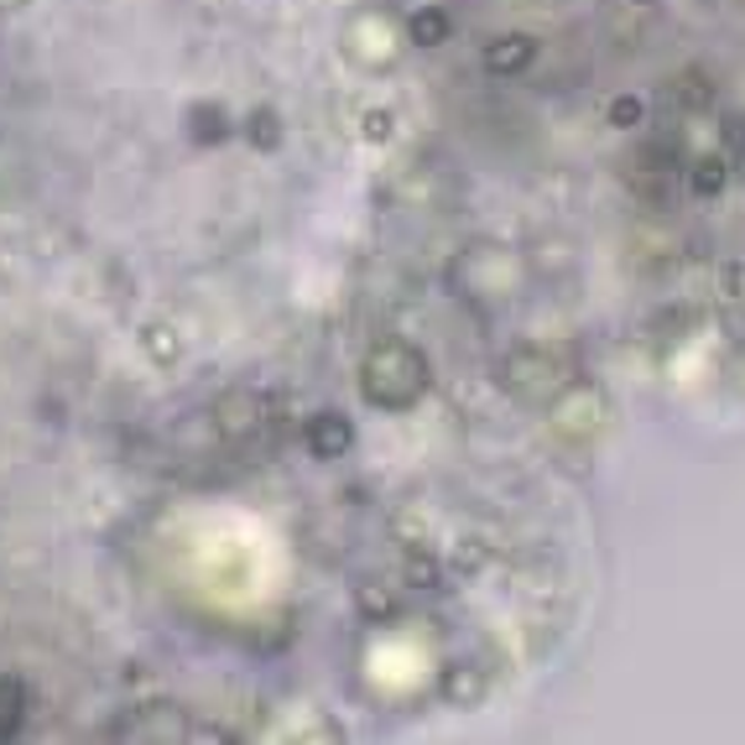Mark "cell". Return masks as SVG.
I'll list each match as a JSON object with an SVG mask.
<instances>
[{
  "label": "cell",
  "instance_id": "1",
  "mask_svg": "<svg viewBox=\"0 0 745 745\" xmlns=\"http://www.w3.org/2000/svg\"><path fill=\"white\" fill-rule=\"evenodd\" d=\"M532 58H537V42H532V37H501V42L485 48V68H491V73H522Z\"/></svg>",
  "mask_w": 745,
  "mask_h": 745
},
{
  "label": "cell",
  "instance_id": "2",
  "mask_svg": "<svg viewBox=\"0 0 745 745\" xmlns=\"http://www.w3.org/2000/svg\"><path fill=\"white\" fill-rule=\"evenodd\" d=\"M406 32H412V42H417V48H439V42H449L454 21H449V11L427 6V11H417V17L406 21Z\"/></svg>",
  "mask_w": 745,
  "mask_h": 745
},
{
  "label": "cell",
  "instance_id": "3",
  "mask_svg": "<svg viewBox=\"0 0 745 745\" xmlns=\"http://www.w3.org/2000/svg\"><path fill=\"white\" fill-rule=\"evenodd\" d=\"M251 141H255V147H276V141H282V125H276L271 110H255V115H251Z\"/></svg>",
  "mask_w": 745,
  "mask_h": 745
},
{
  "label": "cell",
  "instance_id": "4",
  "mask_svg": "<svg viewBox=\"0 0 745 745\" xmlns=\"http://www.w3.org/2000/svg\"><path fill=\"white\" fill-rule=\"evenodd\" d=\"M719 188H725V168H719V162H698V168H694V193L714 199Z\"/></svg>",
  "mask_w": 745,
  "mask_h": 745
},
{
  "label": "cell",
  "instance_id": "5",
  "mask_svg": "<svg viewBox=\"0 0 745 745\" xmlns=\"http://www.w3.org/2000/svg\"><path fill=\"white\" fill-rule=\"evenodd\" d=\"M610 120H615V125H642V100H636V94H621V100L610 104Z\"/></svg>",
  "mask_w": 745,
  "mask_h": 745
}]
</instances>
